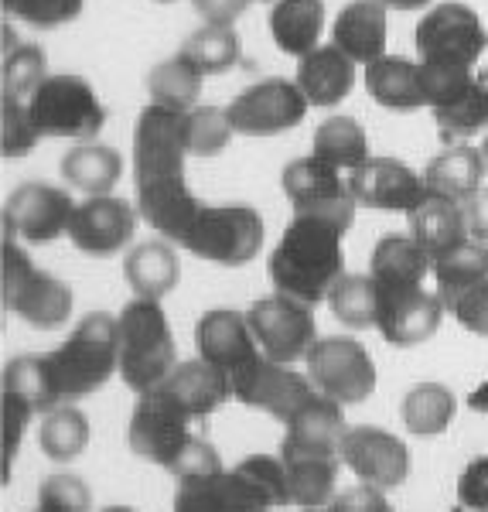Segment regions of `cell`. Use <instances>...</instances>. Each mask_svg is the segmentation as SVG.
Instances as JSON below:
<instances>
[{"label": "cell", "instance_id": "1", "mask_svg": "<svg viewBox=\"0 0 488 512\" xmlns=\"http://www.w3.org/2000/svg\"><path fill=\"white\" fill-rule=\"evenodd\" d=\"M188 130L185 113L151 103L134 127L137 212L168 243H181L202 202L185 181Z\"/></svg>", "mask_w": 488, "mask_h": 512}, {"label": "cell", "instance_id": "2", "mask_svg": "<svg viewBox=\"0 0 488 512\" xmlns=\"http://www.w3.org/2000/svg\"><path fill=\"white\" fill-rule=\"evenodd\" d=\"M352 229L349 219L321 216V212H294L277 250L270 253V280L274 291L318 308L328 301L332 287L345 277L342 239Z\"/></svg>", "mask_w": 488, "mask_h": 512}, {"label": "cell", "instance_id": "3", "mask_svg": "<svg viewBox=\"0 0 488 512\" xmlns=\"http://www.w3.org/2000/svg\"><path fill=\"white\" fill-rule=\"evenodd\" d=\"M205 434H209V420L195 417L164 386H154L151 393H140L127 427L130 451L161 465L164 472H171L175 478L222 472L219 451L212 448V441Z\"/></svg>", "mask_w": 488, "mask_h": 512}, {"label": "cell", "instance_id": "4", "mask_svg": "<svg viewBox=\"0 0 488 512\" xmlns=\"http://www.w3.org/2000/svg\"><path fill=\"white\" fill-rule=\"evenodd\" d=\"M287 506L280 454H250L236 468L178 478L175 512H274Z\"/></svg>", "mask_w": 488, "mask_h": 512}, {"label": "cell", "instance_id": "5", "mask_svg": "<svg viewBox=\"0 0 488 512\" xmlns=\"http://www.w3.org/2000/svg\"><path fill=\"white\" fill-rule=\"evenodd\" d=\"M45 369L59 403H72L103 390L110 376L120 373L117 315H106V311L86 315L59 349L45 355Z\"/></svg>", "mask_w": 488, "mask_h": 512}, {"label": "cell", "instance_id": "6", "mask_svg": "<svg viewBox=\"0 0 488 512\" xmlns=\"http://www.w3.org/2000/svg\"><path fill=\"white\" fill-rule=\"evenodd\" d=\"M120 325V376L137 396L151 393L178 366L175 335L161 301H130L117 315Z\"/></svg>", "mask_w": 488, "mask_h": 512}, {"label": "cell", "instance_id": "7", "mask_svg": "<svg viewBox=\"0 0 488 512\" xmlns=\"http://www.w3.org/2000/svg\"><path fill=\"white\" fill-rule=\"evenodd\" d=\"M0 294L4 308L31 328H62L72 315V291L59 277L38 270L4 226L0 243Z\"/></svg>", "mask_w": 488, "mask_h": 512}, {"label": "cell", "instance_id": "8", "mask_svg": "<svg viewBox=\"0 0 488 512\" xmlns=\"http://www.w3.org/2000/svg\"><path fill=\"white\" fill-rule=\"evenodd\" d=\"M38 137H65L86 144L106 123L103 99L76 72H52L28 99Z\"/></svg>", "mask_w": 488, "mask_h": 512}, {"label": "cell", "instance_id": "9", "mask_svg": "<svg viewBox=\"0 0 488 512\" xmlns=\"http://www.w3.org/2000/svg\"><path fill=\"white\" fill-rule=\"evenodd\" d=\"M188 253L198 260L219 263V267H243L250 263L263 246V219L253 205L229 202V205H205L188 226L185 239Z\"/></svg>", "mask_w": 488, "mask_h": 512}, {"label": "cell", "instance_id": "10", "mask_svg": "<svg viewBox=\"0 0 488 512\" xmlns=\"http://www.w3.org/2000/svg\"><path fill=\"white\" fill-rule=\"evenodd\" d=\"M488 48V31L478 11L468 4H441L427 11L417 24L420 65H451V69H478Z\"/></svg>", "mask_w": 488, "mask_h": 512}, {"label": "cell", "instance_id": "11", "mask_svg": "<svg viewBox=\"0 0 488 512\" xmlns=\"http://www.w3.org/2000/svg\"><path fill=\"white\" fill-rule=\"evenodd\" d=\"M308 376L325 396L345 403H362L376 390V366L362 342L349 335H328L318 338L308 352Z\"/></svg>", "mask_w": 488, "mask_h": 512}, {"label": "cell", "instance_id": "12", "mask_svg": "<svg viewBox=\"0 0 488 512\" xmlns=\"http://www.w3.org/2000/svg\"><path fill=\"white\" fill-rule=\"evenodd\" d=\"M314 308L294 301L284 294H267L260 301H253V308L246 311L250 328L260 342V349L267 359L294 366V362L308 359V352L318 342V325H314Z\"/></svg>", "mask_w": 488, "mask_h": 512}, {"label": "cell", "instance_id": "13", "mask_svg": "<svg viewBox=\"0 0 488 512\" xmlns=\"http://www.w3.org/2000/svg\"><path fill=\"white\" fill-rule=\"evenodd\" d=\"M308 96L291 79H260L226 106L233 130L243 137H277L308 117Z\"/></svg>", "mask_w": 488, "mask_h": 512}, {"label": "cell", "instance_id": "14", "mask_svg": "<svg viewBox=\"0 0 488 512\" xmlns=\"http://www.w3.org/2000/svg\"><path fill=\"white\" fill-rule=\"evenodd\" d=\"M195 345H198V359L212 362L229 383L246 376L263 359V349L250 328V318L243 311H229V308L205 311L198 318Z\"/></svg>", "mask_w": 488, "mask_h": 512}, {"label": "cell", "instance_id": "15", "mask_svg": "<svg viewBox=\"0 0 488 512\" xmlns=\"http://www.w3.org/2000/svg\"><path fill=\"white\" fill-rule=\"evenodd\" d=\"M284 195L291 198L294 212H321V216H335V219H355V195L349 185V175L338 171L335 164L314 158H297L284 168L280 175Z\"/></svg>", "mask_w": 488, "mask_h": 512}, {"label": "cell", "instance_id": "16", "mask_svg": "<svg viewBox=\"0 0 488 512\" xmlns=\"http://www.w3.org/2000/svg\"><path fill=\"white\" fill-rule=\"evenodd\" d=\"M76 216V202L69 192L55 185H41V181H28V185L14 188L4 209V226L24 243H55L59 236L69 233V222Z\"/></svg>", "mask_w": 488, "mask_h": 512}, {"label": "cell", "instance_id": "17", "mask_svg": "<svg viewBox=\"0 0 488 512\" xmlns=\"http://www.w3.org/2000/svg\"><path fill=\"white\" fill-rule=\"evenodd\" d=\"M444 301L430 287H403V291H376V328L396 349L427 342L441 328Z\"/></svg>", "mask_w": 488, "mask_h": 512}, {"label": "cell", "instance_id": "18", "mask_svg": "<svg viewBox=\"0 0 488 512\" xmlns=\"http://www.w3.org/2000/svg\"><path fill=\"white\" fill-rule=\"evenodd\" d=\"M342 465H349L362 485L376 489H396L410 475V451L400 437H393L383 427H349L342 437Z\"/></svg>", "mask_w": 488, "mask_h": 512}, {"label": "cell", "instance_id": "19", "mask_svg": "<svg viewBox=\"0 0 488 512\" xmlns=\"http://www.w3.org/2000/svg\"><path fill=\"white\" fill-rule=\"evenodd\" d=\"M314 390H318V386L311 383L308 373H297L294 366L274 362V359H267V355L256 362L250 373L239 376L233 383V396L239 403L277 417L280 424H287V420L308 403V396Z\"/></svg>", "mask_w": 488, "mask_h": 512}, {"label": "cell", "instance_id": "20", "mask_svg": "<svg viewBox=\"0 0 488 512\" xmlns=\"http://www.w3.org/2000/svg\"><path fill=\"white\" fill-rule=\"evenodd\" d=\"M137 212L117 195H89L76 205L69 222V239L86 256H113L134 239Z\"/></svg>", "mask_w": 488, "mask_h": 512}, {"label": "cell", "instance_id": "21", "mask_svg": "<svg viewBox=\"0 0 488 512\" xmlns=\"http://www.w3.org/2000/svg\"><path fill=\"white\" fill-rule=\"evenodd\" d=\"M352 195L359 205L376 212H410L424 202V175L396 158H369L359 171L349 175Z\"/></svg>", "mask_w": 488, "mask_h": 512}, {"label": "cell", "instance_id": "22", "mask_svg": "<svg viewBox=\"0 0 488 512\" xmlns=\"http://www.w3.org/2000/svg\"><path fill=\"white\" fill-rule=\"evenodd\" d=\"M280 461H284V475H287V506L321 509L338 495L342 454L280 448Z\"/></svg>", "mask_w": 488, "mask_h": 512}, {"label": "cell", "instance_id": "23", "mask_svg": "<svg viewBox=\"0 0 488 512\" xmlns=\"http://www.w3.org/2000/svg\"><path fill=\"white\" fill-rule=\"evenodd\" d=\"M287 434L280 448H297V451H325V454H342V437H345V414L342 403L314 390L297 414L287 420Z\"/></svg>", "mask_w": 488, "mask_h": 512}, {"label": "cell", "instance_id": "24", "mask_svg": "<svg viewBox=\"0 0 488 512\" xmlns=\"http://www.w3.org/2000/svg\"><path fill=\"white\" fill-rule=\"evenodd\" d=\"M434 274V260L413 236H383L372 250L369 277L376 291H400V287H424Z\"/></svg>", "mask_w": 488, "mask_h": 512}, {"label": "cell", "instance_id": "25", "mask_svg": "<svg viewBox=\"0 0 488 512\" xmlns=\"http://www.w3.org/2000/svg\"><path fill=\"white\" fill-rule=\"evenodd\" d=\"M332 45L342 48L355 65H372L386 55V4L352 0L342 7L332 28Z\"/></svg>", "mask_w": 488, "mask_h": 512}, {"label": "cell", "instance_id": "26", "mask_svg": "<svg viewBox=\"0 0 488 512\" xmlns=\"http://www.w3.org/2000/svg\"><path fill=\"white\" fill-rule=\"evenodd\" d=\"M297 86L311 106H335L352 93L355 62L338 45H318L304 59H297Z\"/></svg>", "mask_w": 488, "mask_h": 512}, {"label": "cell", "instance_id": "27", "mask_svg": "<svg viewBox=\"0 0 488 512\" xmlns=\"http://www.w3.org/2000/svg\"><path fill=\"white\" fill-rule=\"evenodd\" d=\"M410 236L430 253V260H437V256H444L454 246H461L465 239H471L465 202L427 192L424 202L410 212Z\"/></svg>", "mask_w": 488, "mask_h": 512}, {"label": "cell", "instance_id": "28", "mask_svg": "<svg viewBox=\"0 0 488 512\" xmlns=\"http://www.w3.org/2000/svg\"><path fill=\"white\" fill-rule=\"evenodd\" d=\"M366 89L383 110L393 113H410L427 106L420 62L400 59V55H383V59L366 65Z\"/></svg>", "mask_w": 488, "mask_h": 512}, {"label": "cell", "instance_id": "29", "mask_svg": "<svg viewBox=\"0 0 488 512\" xmlns=\"http://www.w3.org/2000/svg\"><path fill=\"white\" fill-rule=\"evenodd\" d=\"M157 386H164L171 396H178V400L202 420H209L215 410L233 396V383L205 359L178 362V366L168 373V379H161Z\"/></svg>", "mask_w": 488, "mask_h": 512}, {"label": "cell", "instance_id": "30", "mask_svg": "<svg viewBox=\"0 0 488 512\" xmlns=\"http://www.w3.org/2000/svg\"><path fill=\"white\" fill-rule=\"evenodd\" d=\"M488 175L485 154L478 147L458 144V147H444L434 161L424 168V185L434 195H448L454 202H468L471 195L482 188V181Z\"/></svg>", "mask_w": 488, "mask_h": 512}, {"label": "cell", "instance_id": "31", "mask_svg": "<svg viewBox=\"0 0 488 512\" xmlns=\"http://www.w3.org/2000/svg\"><path fill=\"white\" fill-rule=\"evenodd\" d=\"M123 274H127L130 291L137 297L161 301L164 294H171L178 287V253L164 239H147V243L134 246L127 260H123Z\"/></svg>", "mask_w": 488, "mask_h": 512}, {"label": "cell", "instance_id": "32", "mask_svg": "<svg viewBox=\"0 0 488 512\" xmlns=\"http://www.w3.org/2000/svg\"><path fill=\"white\" fill-rule=\"evenodd\" d=\"M325 31V0H277L270 11V35L284 55L304 59Z\"/></svg>", "mask_w": 488, "mask_h": 512}, {"label": "cell", "instance_id": "33", "mask_svg": "<svg viewBox=\"0 0 488 512\" xmlns=\"http://www.w3.org/2000/svg\"><path fill=\"white\" fill-rule=\"evenodd\" d=\"M488 280V246L482 239H465L434 260V291L441 294L444 308H451L471 287Z\"/></svg>", "mask_w": 488, "mask_h": 512}, {"label": "cell", "instance_id": "34", "mask_svg": "<svg viewBox=\"0 0 488 512\" xmlns=\"http://www.w3.org/2000/svg\"><path fill=\"white\" fill-rule=\"evenodd\" d=\"M123 175V161L113 147L96 144V140H86V144H76L69 154L62 158V178L69 181L72 188L89 195H110L113 185Z\"/></svg>", "mask_w": 488, "mask_h": 512}, {"label": "cell", "instance_id": "35", "mask_svg": "<svg viewBox=\"0 0 488 512\" xmlns=\"http://www.w3.org/2000/svg\"><path fill=\"white\" fill-rule=\"evenodd\" d=\"M437 120V134L448 147L468 144L471 137H478L488 127V76L478 72L475 82L451 103L430 110Z\"/></svg>", "mask_w": 488, "mask_h": 512}, {"label": "cell", "instance_id": "36", "mask_svg": "<svg viewBox=\"0 0 488 512\" xmlns=\"http://www.w3.org/2000/svg\"><path fill=\"white\" fill-rule=\"evenodd\" d=\"M202 79L205 72L198 69L192 59L185 55H171V59L157 62L151 72H147V93L157 106H168V110H195L198 96H202Z\"/></svg>", "mask_w": 488, "mask_h": 512}, {"label": "cell", "instance_id": "37", "mask_svg": "<svg viewBox=\"0 0 488 512\" xmlns=\"http://www.w3.org/2000/svg\"><path fill=\"white\" fill-rule=\"evenodd\" d=\"M311 154L328 164H335L338 171L352 175L366 164L372 154H369V137L366 130L359 127V120L352 117H328L314 130V140H311Z\"/></svg>", "mask_w": 488, "mask_h": 512}, {"label": "cell", "instance_id": "38", "mask_svg": "<svg viewBox=\"0 0 488 512\" xmlns=\"http://www.w3.org/2000/svg\"><path fill=\"white\" fill-rule=\"evenodd\" d=\"M403 424L417 437H437L454 424L458 414V400L444 383H417L403 396Z\"/></svg>", "mask_w": 488, "mask_h": 512}, {"label": "cell", "instance_id": "39", "mask_svg": "<svg viewBox=\"0 0 488 512\" xmlns=\"http://www.w3.org/2000/svg\"><path fill=\"white\" fill-rule=\"evenodd\" d=\"M89 444V420L79 407L62 403V407L48 410L38 424V448L52 461H72L86 451Z\"/></svg>", "mask_w": 488, "mask_h": 512}, {"label": "cell", "instance_id": "40", "mask_svg": "<svg viewBox=\"0 0 488 512\" xmlns=\"http://www.w3.org/2000/svg\"><path fill=\"white\" fill-rule=\"evenodd\" d=\"M185 59H192L205 76H219V72L233 69L239 62V35L236 28H222V24H202L195 35H188Z\"/></svg>", "mask_w": 488, "mask_h": 512}, {"label": "cell", "instance_id": "41", "mask_svg": "<svg viewBox=\"0 0 488 512\" xmlns=\"http://www.w3.org/2000/svg\"><path fill=\"white\" fill-rule=\"evenodd\" d=\"M328 308L345 328H376V284L369 274H345L328 294Z\"/></svg>", "mask_w": 488, "mask_h": 512}, {"label": "cell", "instance_id": "42", "mask_svg": "<svg viewBox=\"0 0 488 512\" xmlns=\"http://www.w3.org/2000/svg\"><path fill=\"white\" fill-rule=\"evenodd\" d=\"M4 390L18 393L31 403L35 410H55L62 407L59 396L52 390V379L45 369V355H18L4 366Z\"/></svg>", "mask_w": 488, "mask_h": 512}, {"label": "cell", "instance_id": "43", "mask_svg": "<svg viewBox=\"0 0 488 512\" xmlns=\"http://www.w3.org/2000/svg\"><path fill=\"white\" fill-rule=\"evenodd\" d=\"M185 130L188 154H198V158H215L219 151H226L229 137L236 134L229 110H222V106H195V110H188Z\"/></svg>", "mask_w": 488, "mask_h": 512}, {"label": "cell", "instance_id": "44", "mask_svg": "<svg viewBox=\"0 0 488 512\" xmlns=\"http://www.w3.org/2000/svg\"><path fill=\"white\" fill-rule=\"evenodd\" d=\"M38 130L31 120L28 103H21V96L4 93L0 96V151L4 158H24V154L35 151Z\"/></svg>", "mask_w": 488, "mask_h": 512}, {"label": "cell", "instance_id": "45", "mask_svg": "<svg viewBox=\"0 0 488 512\" xmlns=\"http://www.w3.org/2000/svg\"><path fill=\"white\" fill-rule=\"evenodd\" d=\"M4 93L31 96L48 79V55L38 45H18L4 52Z\"/></svg>", "mask_w": 488, "mask_h": 512}, {"label": "cell", "instance_id": "46", "mask_svg": "<svg viewBox=\"0 0 488 512\" xmlns=\"http://www.w3.org/2000/svg\"><path fill=\"white\" fill-rule=\"evenodd\" d=\"M0 465H4V482H11V465L18 458V448H21V437L28 431V420L31 414H38L24 396L18 393H7L4 390V400H0Z\"/></svg>", "mask_w": 488, "mask_h": 512}, {"label": "cell", "instance_id": "47", "mask_svg": "<svg viewBox=\"0 0 488 512\" xmlns=\"http://www.w3.org/2000/svg\"><path fill=\"white\" fill-rule=\"evenodd\" d=\"M38 509L45 512H89L93 509V495L89 485L79 475H48L38 485Z\"/></svg>", "mask_w": 488, "mask_h": 512}, {"label": "cell", "instance_id": "48", "mask_svg": "<svg viewBox=\"0 0 488 512\" xmlns=\"http://www.w3.org/2000/svg\"><path fill=\"white\" fill-rule=\"evenodd\" d=\"M82 7H86V0H11L4 14L35 24V28H62V24L79 18Z\"/></svg>", "mask_w": 488, "mask_h": 512}, {"label": "cell", "instance_id": "49", "mask_svg": "<svg viewBox=\"0 0 488 512\" xmlns=\"http://www.w3.org/2000/svg\"><path fill=\"white\" fill-rule=\"evenodd\" d=\"M458 506L468 512H488V454L468 461L458 478Z\"/></svg>", "mask_w": 488, "mask_h": 512}, {"label": "cell", "instance_id": "50", "mask_svg": "<svg viewBox=\"0 0 488 512\" xmlns=\"http://www.w3.org/2000/svg\"><path fill=\"white\" fill-rule=\"evenodd\" d=\"M448 311L458 318L461 328H468V332L488 338V280H482L478 287H471L465 297H458Z\"/></svg>", "mask_w": 488, "mask_h": 512}, {"label": "cell", "instance_id": "51", "mask_svg": "<svg viewBox=\"0 0 488 512\" xmlns=\"http://www.w3.org/2000/svg\"><path fill=\"white\" fill-rule=\"evenodd\" d=\"M328 512H396V509L386 502L383 489H376V485H355V489L338 492L328 502Z\"/></svg>", "mask_w": 488, "mask_h": 512}, {"label": "cell", "instance_id": "52", "mask_svg": "<svg viewBox=\"0 0 488 512\" xmlns=\"http://www.w3.org/2000/svg\"><path fill=\"white\" fill-rule=\"evenodd\" d=\"M195 11L202 14L205 24H222V28H233L239 14L253 4V0H192Z\"/></svg>", "mask_w": 488, "mask_h": 512}, {"label": "cell", "instance_id": "53", "mask_svg": "<svg viewBox=\"0 0 488 512\" xmlns=\"http://www.w3.org/2000/svg\"><path fill=\"white\" fill-rule=\"evenodd\" d=\"M465 216H468L471 239H482V243H488V185H482L465 202Z\"/></svg>", "mask_w": 488, "mask_h": 512}, {"label": "cell", "instance_id": "54", "mask_svg": "<svg viewBox=\"0 0 488 512\" xmlns=\"http://www.w3.org/2000/svg\"><path fill=\"white\" fill-rule=\"evenodd\" d=\"M468 407L475 410V414H485L488 417V379H485L482 386H478V390L468 393Z\"/></svg>", "mask_w": 488, "mask_h": 512}, {"label": "cell", "instance_id": "55", "mask_svg": "<svg viewBox=\"0 0 488 512\" xmlns=\"http://www.w3.org/2000/svg\"><path fill=\"white\" fill-rule=\"evenodd\" d=\"M379 4L396 7V11H420V7L430 4V0H379Z\"/></svg>", "mask_w": 488, "mask_h": 512}, {"label": "cell", "instance_id": "56", "mask_svg": "<svg viewBox=\"0 0 488 512\" xmlns=\"http://www.w3.org/2000/svg\"><path fill=\"white\" fill-rule=\"evenodd\" d=\"M103 512H137V509H130V506H106Z\"/></svg>", "mask_w": 488, "mask_h": 512}, {"label": "cell", "instance_id": "57", "mask_svg": "<svg viewBox=\"0 0 488 512\" xmlns=\"http://www.w3.org/2000/svg\"><path fill=\"white\" fill-rule=\"evenodd\" d=\"M482 154H485V164H488V137H485V147H482Z\"/></svg>", "mask_w": 488, "mask_h": 512}, {"label": "cell", "instance_id": "58", "mask_svg": "<svg viewBox=\"0 0 488 512\" xmlns=\"http://www.w3.org/2000/svg\"><path fill=\"white\" fill-rule=\"evenodd\" d=\"M304 512H328V506H321V509H304Z\"/></svg>", "mask_w": 488, "mask_h": 512}, {"label": "cell", "instance_id": "59", "mask_svg": "<svg viewBox=\"0 0 488 512\" xmlns=\"http://www.w3.org/2000/svg\"><path fill=\"white\" fill-rule=\"evenodd\" d=\"M157 4H175V0H157Z\"/></svg>", "mask_w": 488, "mask_h": 512}, {"label": "cell", "instance_id": "60", "mask_svg": "<svg viewBox=\"0 0 488 512\" xmlns=\"http://www.w3.org/2000/svg\"><path fill=\"white\" fill-rule=\"evenodd\" d=\"M7 4H11V0H4V7H7Z\"/></svg>", "mask_w": 488, "mask_h": 512}, {"label": "cell", "instance_id": "61", "mask_svg": "<svg viewBox=\"0 0 488 512\" xmlns=\"http://www.w3.org/2000/svg\"><path fill=\"white\" fill-rule=\"evenodd\" d=\"M35 512H45V509H35Z\"/></svg>", "mask_w": 488, "mask_h": 512}]
</instances>
